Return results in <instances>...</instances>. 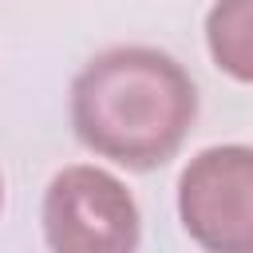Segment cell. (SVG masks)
<instances>
[{
  "mask_svg": "<svg viewBox=\"0 0 253 253\" xmlns=\"http://www.w3.org/2000/svg\"><path fill=\"white\" fill-rule=\"evenodd\" d=\"M198 115L194 79L158 47H111L71 83V123L87 150L126 170L178 154Z\"/></svg>",
  "mask_w": 253,
  "mask_h": 253,
  "instance_id": "obj_1",
  "label": "cell"
},
{
  "mask_svg": "<svg viewBox=\"0 0 253 253\" xmlns=\"http://www.w3.org/2000/svg\"><path fill=\"white\" fill-rule=\"evenodd\" d=\"M43 233L55 253H130L138 245V206L115 174L67 166L47 186Z\"/></svg>",
  "mask_w": 253,
  "mask_h": 253,
  "instance_id": "obj_2",
  "label": "cell"
},
{
  "mask_svg": "<svg viewBox=\"0 0 253 253\" xmlns=\"http://www.w3.org/2000/svg\"><path fill=\"white\" fill-rule=\"evenodd\" d=\"M178 213L198 245L213 253H245L253 245V150H202L182 170Z\"/></svg>",
  "mask_w": 253,
  "mask_h": 253,
  "instance_id": "obj_3",
  "label": "cell"
},
{
  "mask_svg": "<svg viewBox=\"0 0 253 253\" xmlns=\"http://www.w3.org/2000/svg\"><path fill=\"white\" fill-rule=\"evenodd\" d=\"M253 0H217L210 12V51L237 83L253 79Z\"/></svg>",
  "mask_w": 253,
  "mask_h": 253,
  "instance_id": "obj_4",
  "label": "cell"
},
{
  "mask_svg": "<svg viewBox=\"0 0 253 253\" xmlns=\"http://www.w3.org/2000/svg\"><path fill=\"white\" fill-rule=\"evenodd\" d=\"M0 202H4V182H0Z\"/></svg>",
  "mask_w": 253,
  "mask_h": 253,
  "instance_id": "obj_5",
  "label": "cell"
}]
</instances>
